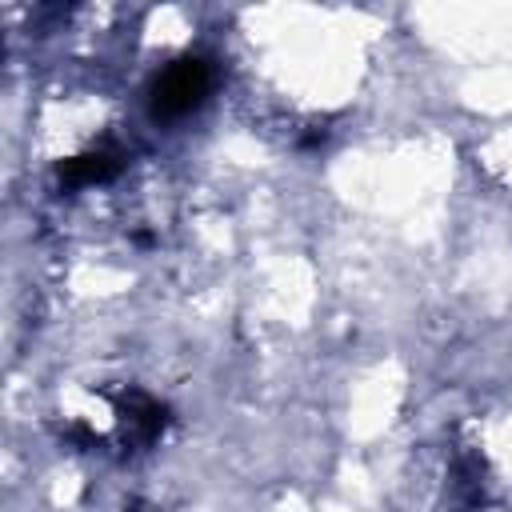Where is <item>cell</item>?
I'll return each mask as SVG.
<instances>
[{"label":"cell","instance_id":"cell-1","mask_svg":"<svg viewBox=\"0 0 512 512\" xmlns=\"http://www.w3.org/2000/svg\"><path fill=\"white\" fill-rule=\"evenodd\" d=\"M208 88H212V68L200 56H180L164 72H156L148 88V112L152 120H180L204 104Z\"/></svg>","mask_w":512,"mask_h":512},{"label":"cell","instance_id":"cell-2","mask_svg":"<svg viewBox=\"0 0 512 512\" xmlns=\"http://www.w3.org/2000/svg\"><path fill=\"white\" fill-rule=\"evenodd\" d=\"M116 172H120V156L108 152V148H92V152L72 156V160L60 164V180H64L68 188L100 184V180H108V176H116Z\"/></svg>","mask_w":512,"mask_h":512}]
</instances>
